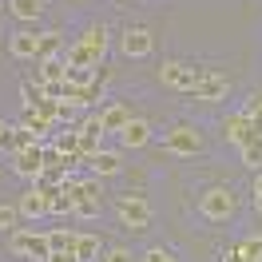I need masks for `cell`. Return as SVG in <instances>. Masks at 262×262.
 I'll return each instance as SVG.
<instances>
[{
	"label": "cell",
	"mask_w": 262,
	"mask_h": 262,
	"mask_svg": "<svg viewBox=\"0 0 262 262\" xmlns=\"http://www.w3.org/2000/svg\"><path fill=\"white\" fill-rule=\"evenodd\" d=\"M8 12L24 24H32V20L44 16V0H8Z\"/></svg>",
	"instance_id": "18"
},
{
	"label": "cell",
	"mask_w": 262,
	"mask_h": 262,
	"mask_svg": "<svg viewBox=\"0 0 262 262\" xmlns=\"http://www.w3.org/2000/svg\"><path fill=\"white\" fill-rule=\"evenodd\" d=\"M119 52L127 56V60H143L155 52V36H151L147 24H127L123 32H119Z\"/></svg>",
	"instance_id": "6"
},
{
	"label": "cell",
	"mask_w": 262,
	"mask_h": 262,
	"mask_svg": "<svg viewBox=\"0 0 262 262\" xmlns=\"http://www.w3.org/2000/svg\"><path fill=\"white\" fill-rule=\"evenodd\" d=\"M83 167H88L96 179H112V175H119V171H123V159H119V151H103V147H99Z\"/></svg>",
	"instance_id": "11"
},
{
	"label": "cell",
	"mask_w": 262,
	"mask_h": 262,
	"mask_svg": "<svg viewBox=\"0 0 262 262\" xmlns=\"http://www.w3.org/2000/svg\"><path fill=\"white\" fill-rule=\"evenodd\" d=\"M191 96L203 99V103H219V99L230 96V80H227V76H219V72L211 68V72H207V76L195 83V92H191Z\"/></svg>",
	"instance_id": "7"
},
{
	"label": "cell",
	"mask_w": 262,
	"mask_h": 262,
	"mask_svg": "<svg viewBox=\"0 0 262 262\" xmlns=\"http://www.w3.org/2000/svg\"><path fill=\"white\" fill-rule=\"evenodd\" d=\"M40 147H44V143H32V147L16 151V155H12V171L36 183L40 175H44V155H40Z\"/></svg>",
	"instance_id": "8"
},
{
	"label": "cell",
	"mask_w": 262,
	"mask_h": 262,
	"mask_svg": "<svg viewBox=\"0 0 262 262\" xmlns=\"http://www.w3.org/2000/svg\"><path fill=\"white\" fill-rule=\"evenodd\" d=\"M115 214H119L123 230H147L151 227V203L143 195H123L115 203Z\"/></svg>",
	"instance_id": "4"
},
{
	"label": "cell",
	"mask_w": 262,
	"mask_h": 262,
	"mask_svg": "<svg viewBox=\"0 0 262 262\" xmlns=\"http://www.w3.org/2000/svg\"><path fill=\"white\" fill-rule=\"evenodd\" d=\"M76 234H80V230H48V246H52V254H56V250H64V254H76Z\"/></svg>",
	"instance_id": "22"
},
{
	"label": "cell",
	"mask_w": 262,
	"mask_h": 262,
	"mask_svg": "<svg viewBox=\"0 0 262 262\" xmlns=\"http://www.w3.org/2000/svg\"><path fill=\"white\" fill-rule=\"evenodd\" d=\"M238 151H243V163H246V167H258V163H262V135H254V139H250V143H243Z\"/></svg>",
	"instance_id": "26"
},
{
	"label": "cell",
	"mask_w": 262,
	"mask_h": 262,
	"mask_svg": "<svg viewBox=\"0 0 262 262\" xmlns=\"http://www.w3.org/2000/svg\"><path fill=\"white\" fill-rule=\"evenodd\" d=\"M0 151L16 155V127H8V123H0Z\"/></svg>",
	"instance_id": "27"
},
{
	"label": "cell",
	"mask_w": 262,
	"mask_h": 262,
	"mask_svg": "<svg viewBox=\"0 0 262 262\" xmlns=\"http://www.w3.org/2000/svg\"><path fill=\"white\" fill-rule=\"evenodd\" d=\"M8 250L20 254V258H36V262H48V254H52L48 234L44 230H24V227H16L8 234Z\"/></svg>",
	"instance_id": "3"
},
{
	"label": "cell",
	"mask_w": 262,
	"mask_h": 262,
	"mask_svg": "<svg viewBox=\"0 0 262 262\" xmlns=\"http://www.w3.org/2000/svg\"><path fill=\"white\" fill-rule=\"evenodd\" d=\"M68 80V64L56 56V60H40L36 64V83L44 88V83H64Z\"/></svg>",
	"instance_id": "16"
},
{
	"label": "cell",
	"mask_w": 262,
	"mask_h": 262,
	"mask_svg": "<svg viewBox=\"0 0 262 262\" xmlns=\"http://www.w3.org/2000/svg\"><path fill=\"white\" fill-rule=\"evenodd\" d=\"M20 219H24V214H20V207H12V203H0V230H8V234H12V230L20 227Z\"/></svg>",
	"instance_id": "24"
},
{
	"label": "cell",
	"mask_w": 262,
	"mask_h": 262,
	"mask_svg": "<svg viewBox=\"0 0 262 262\" xmlns=\"http://www.w3.org/2000/svg\"><path fill=\"white\" fill-rule=\"evenodd\" d=\"M243 258H262V234H246V238H238V246H234Z\"/></svg>",
	"instance_id": "25"
},
{
	"label": "cell",
	"mask_w": 262,
	"mask_h": 262,
	"mask_svg": "<svg viewBox=\"0 0 262 262\" xmlns=\"http://www.w3.org/2000/svg\"><path fill=\"white\" fill-rule=\"evenodd\" d=\"M143 262H179V258H175V250H167V246H151L147 254H143Z\"/></svg>",
	"instance_id": "30"
},
{
	"label": "cell",
	"mask_w": 262,
	"mask_h": 262,
	"mask_svg": "<svg viewBox=\"0 0 262 262\" xmlns=\"http://www.w3.org/2000/svg\"><path fill=\"white\" fill-rule=\"evenodd\" d=\"M60 60H64L68 68H103V64H99V60H96V56H92V52H88V48H83V44H80V40H76V44H68Z\"/></svg>",
	"instance_id": "17"
},
{
	"label": "cell",
	"mask_w": 262,
	"mask_h": 262,
	"mask_svg": "<svg viewBox=\"0 0 262 262\" xmlns=\"http://www.w3.org/2000/svg\"><path fill=\"white\" fill-rule=\"evenodd\" d=\"M76 258L80 262H96L99 258V238L92 230H80V234H76Z\"/></svg>",
	"instance_id": "20"
},
{
	"label": "cell",
	"mask_w": 262,
	"mask_h": 262,
	"mask_svg": "<svg viewBox=\"0 0 262 262\" xmlns=\"http://www.w3.org/2000/svg\"><path fill=\"white\" fill-rule=\"evenodd\" d=\"M223 139H227V143H238V147L254 139V131H250V119H246L243 107H238V112H230L227 119H223Z\"/></svg>",
	"instance_id": "10"
},
{
	"label": "cell",
	"mask_w": 262,
	"mask_h": 262,
	"mask_svg": "<svg viewBox=\"0 0 262 262\" xmlns=\"http://www.w3.org/2000/svg\"><path fill=\"white\" fill-rule=\"evenodd\" d=\"M20 96H24V107H36L44 99V88L40 83H20Z\"/></svg>",
	"instance_id": "28"
},
{
	"label": "cell",
	"mask_w": 262,
	"mask_h": 262,
	"mask_svg": "<svg viewBox=\"0 0 262 262\" xmlns=\"http://www.w3.org/2000/svg\"><path fill=\"white\" fill-rule=\"evenodd\" d=\"M80 4H92V0H80Z\"/></svg>",
	"instance_id": "35"
},
{
	"label": "cell",
	"mask_w": 262,
	"mask_h": 262,
	"mask_svg": "<svg viewBox=\"0 0 262 262\" xmlns=\"http://www.w3.org/2000/svg\"><path fill=\"white\" fill-rule=\"evenodd\" d=\"M36 48H40V32H16L8 40L12 60H36Z\"/></svg>",
	"instance_id": "15"
},
{
	"label": "cell",
	"mask_w": 262,
	"mask_h": 262,
	"mask_svg": "<svg viewBox=\"0 0 262 262\" xmlns=\"http://www.w3.org/2000/svg\"><path fill=\"white\" fill-rule=\"evenodd\" d=\"M119 143H123L127 151H139V147H147V143H151V123L135 115V119H131L127 127L119 131Z\"/></svg>",
	"instance_id": "12"
},
{
	"label": "cell",
	"mask_w": 262,
	"mask_h": 262,
	"mask_svg": "<svg viewBox=\"0 0 262 262\" xmlns=\"http://www.w3.org/2000/svg\"><path fill=\"white\" fill-rule=\"evenodd\" d=\"M52 147H56V151H64V155H80V131H76V127H68V131H56Z\"/></svg>",
	"instance_id": "23"
},
{
	"label": "cell",
	"mask_w": 262,
	"mask_h": 262,
	"mask_svg": "<svg viewBox=\"0 0 262 262\" xmlns=\"http://www.w3.org/2000/svg\"><path fill=\"white\" fill-rule=\"evenodd\" d=\"M250 199H254V211L262 214V171L254 175V183H250Z\"/></svg>",
	"instance_id": "31"
},
{
	"label": "cell",
	"mask_w": 262,
	"mask_h": 262,
	"mask_svg": "<svg viewBox=\"0 0 262 262\" xmlns=\"http://www.w3.org/2000/svg\"><path fill=\"white\" fill-rule=\"evenodd\" d=\"M107 36H112L107 24H92V28H83V36H80V44L96 56L99 64H103V56H107Z\"/></svg>",
	"instance_id": "13"
},
{
	"label": "cell",
	"mask_w": 262,
	"mask_h": 262,
	"mask_svg": "<svg viewBox=\"0 0 262 262\" xmlns=\"http://www.w3.org/2000/svg\"><path fill=\"white\" fill-rule=\"evenodd\" d=\"M103 262H135V254H131L127 246H107V250H103Z\"/></svg>",
	"instance_id": "29"
},
{
	"label": "cell",
	"mask_w": 262,
	"mask_h": 262,
	"mask_svg": "<svg viewBox=\"0 0 262 262\" xmlns=\"http://www.w3.org/2000/svg\"><path fill=\"white\" fill-rule=\"evenodd\" d=\"M64 52V40H60V32H40V48H36V64L40 60H56Z\"/></svg>",
	"instance_id": "21"
},
{
	"label": "cell",
	"mask_w": 262,
	"mask_h": 262,
	"mask_svg": "<svg viewBox=\"0 0 262 262\" xmlns=\"http://www.w3.org/2000/svg\"><path fill=\"white\" fill-rule=\"evenodd\" d=\"M211 68H195V64H183V60H163L159 64V83L171 88V92H183V96H191L195 92V83L207 76Z\"/></svg>",
	"instance_id": "1"
},
{
	"label": "cell",
	"mask_w": 262,
	"mask_h": 262,
	"mask_svg": "<svg viewBox=\"0 0 262 262\" xmlns=\"http://www.w3.org/2000/svg\"><path fill=\"white\" fill-rule=\"evenodd\" d=\"M131 119H135V115H131V107H127V103H119V99H115V103H107V107H99V127H103V135H119Z\"/></svg>",
	"instance_id": "9"
},
{
	"label": "cell",
	"mask_w": 262,
	"mask_h": 262,
	"mask_svg": "<svg viewBox=\"0 0 262 262\" xmlns=\"http://www.w3.org/2000/svg\"><path fill=\"white\" fill-rule=\"evenodd\" d=\"M48 262H80L76 254H64V250H56V254H48Z\"/></svg>",
	"instance_id": "32"
},
{
	"label": "cell",
	"mask_w": 262,
	"mask_h": 262,
	"mask_svg": "<svg viewBox=\"0 0 262 262\" xmlns=\"http://www.w3.org/2000/svg\"><path fill=\"white\" fill-rule=\"evenodd\" d=\"M243 262H262V258H243Z\"/></svg>",
	"instance_id": "34"
},
{
	"label": "cell",
	"mask_w": 262,
	"mask_h": 262,
	"mask_svg": "<svg viewBox=\"0 0 262 262\" xmlns=\"http://www.w3.org/2000/svg\"><path fill=\"white\" fill-rule=\"evenodd\" d=\"M234 207H238V199H234L230 187H207V191L199 195V214L211 219V223H227V219H234Z\"/></svg>",
	"instance_id": "2"
},
{
	"label": "cell",
	"mask_w": 262,
	"mask_h": 262,
	"mask_svg": "<svg viewBox=\"0 0 262 262\" xmlns=\"http://www.w3.org/2000/svg\"><path fill=\"white\" fill-rule=\"evenodd\" d=\"M163 151H171V155H199L203 151V131L195 123H175L163 135Z\"/></svg>",
	"instance_id": "5"
},
{
	"label": "cell",
	"mask_w": 262,
	"mask_h": 262,
	"mask_svg": "<svg viewBox=\"0 0 262 262\" xmlns=\"http://www.w3.org/2000/svg\"><path fill=\"white\" fill-rule=\"evenodd\" d=\"M20 214H24V219H44V214H52V203L44 195H40V191H36V187H28V191H24V195H20Z\"/></svg>",
	"instance_id": "14"
},
{
	"label": "cell",
	"mask_w": 262,
	"mask_h": 262,
	"mask_svg": "<svg viewBox=\"0 0 262 262\" xmlns=\"http://www.w3.org/2000/svg\"><path fill=\"white\" fill-rule=\"evenodd\" d=\"M20 127H28L36 135V139H44L48 131H56V123H52L48 115H40V112H32V107H24V119H20Z\"/></svg>",
	"instance_id": "19"
},
{
	"label": "cell",
	"mask_w": 262,
	"mask_h": 262,
	"mask_svg": "<svg viewBox=\"0 0 262 262\" xmlns=\"http://www.w3.org/2000/svg\"><path fill=\"white\" fill-rule=\"evenodd\" d=\"M223 262H243V254H238V250H227V254H223Z\"/></svg>",
	"instance_id": "33"
}]
</instances>
